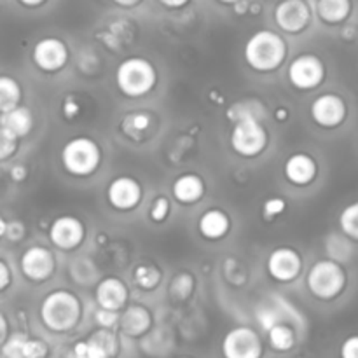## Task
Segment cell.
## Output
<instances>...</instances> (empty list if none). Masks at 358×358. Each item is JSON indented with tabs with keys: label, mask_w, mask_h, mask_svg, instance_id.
<instances>
[{
	"label": "cell",
	"mask_w": 358,
	"mask_h": 358,
	"mask_svg": "<svg viewBox=\"0 0 358 358\" xmlns=\"http://www.w3.org/2000/svg\"><path fill=\"white\" fill-rule=\"evenodd\" d=\"M83 304L76 294L69 290H55L48 294L41 304V320L49 331L69 332L79 324Z\"/></svg>",
	"instance_id": "obj_1"
},
{
	"label": "cell",
	"mask_w": 358,
	"mask_h": 358,
	"mask_svg": "<svg viewBox=\"0 0 358 358\" xmlns=\"http://www.w3.org/2000/svg\"><path fill=\"white\" fill-rule=\"evenodd\" d=\"M287 56L285 41L271 30L255 31L245 44V59L257 72H273Z\"/></svg>",
	"instance_id": "obj_2"
},
{
	"label": "cell",
	"mask_w": 358,
	"mask_h": 358,
	"mask_svg": "<svg viewBox=\"0 0 358 358\" xmlns=\"http://www.w3.org/2000/svg\"><path fill=\"white\" fill-rule=\"evenodd\" d=\"M156 70L150 62L143 58H128L117 66L115 83L122 94L138 98L149 93L156 84Z\"/></svg>",
	"instance_id": "obj_3"
},
{
	"label": "cell",
	"mask_w": 358,
	"mask_h": 358,
	"mask_svg": "<svg viewBox=\"0 0 358 358\" xmlns=\"http://www.w3.org/2000/svg\"><path fill=\"white\" fill-rule=\"evenodd\" d=\"M101 159L100 147L87 136H77L65 143L62 150L63 168L76 177H87L98 168Z\"/></svg>",
	"instance_id": "obj_4"
},
{
	"label": "cell",
	"mask_w": 358,
	"mask_h": 358,
	"mask_svg": "<svg viewBox=\"0 0 358 358\" xmlns=\"http://www.w3.org/2000/svg\"><path fill=\"white\" fill-rule=\"evenodd\" d=\"M346 285V275L341 264L332 259L318 261L308 273V289L318 299H334L343 292Z\"/></svg>",
	"instance_id": "obj_5"
},
{
	"label": "cell",
	"mask_w": 358,
	"mask_h": 358,
	"mask_svg": "<svg viewBox=\"0 0 358 358\" xmlns=\"http://www.w3.org/2000/svg\"><path fill=\"white\" fill-rule=\"evenodd\" d=\"M266 143H268V133L261 119L247 115L234 121V128L231 131V145L234 152L243 157H255L264 150Z\"/></svg>",
	"instance_id": "obj_6"
},
{
	"label": "cell",
	"mask_w": 358,
	"mask_h": 358,
	"mask_svg": "<svg viewBox=\"0 0 358 358\" xmlns=\"http://www.w3.org/2000/svg\"><path fill=\"white\" fill-rule=\"evenodd\" d=\"M224 358H262L264 346L262 339L252 327H234L222 341Z\"/></svg>",
	"instance_id": "obj_7"
},
{
	"label": "cell",
	"mask_w": 358,
	"mask_h": 358,
	"mask_svg": "<svg viewBox=\"0 0 358 358\" xmlns=\"http://www.w3.org/2000/svg\"><path fill=\"white\" fill-rule=\"evenodd\" d=\"M325 77V66L315 55H301L290 63L289 80L297 90H313Z\"/></svg>",
	"instance_id": "obj_8"
},
{
	"label": "cell",
	"mask_w": 358,
	"mask_h": 358,
	"mask_svg": "<svg viewBox=\"0 0 358 358\" xmlns=\"http://www.w3.org/2000/svg\"><path fill=\"white\" fill-rule=\"evenodd\" d=\"M55 255L44 247H30L21 255V271L31 282H45L55 273Z\"/></svg>",
	"instance_id": "obj_9"
},
{
	"label": "cell",
	"mask_w": 358,
	"mask_h": 358,
	"mask_svg": "<svg viewBox=\"0 0 358 358\" xmlns=\"http://www.w3.org/2000/svg\"><path fill=\"white\" fill-rule=\"evenodd\" d=\"M311 117L322 128H336L346 117V105L338 94H322L311 103Z\"/></svg>",
	"instance_id": "obj_10"
},
{
	"label": "cell",
	"mask_w": 358,
	"mask_h": 358,
	"mask_svg": "<svg viewBox=\"0 0 358 358\" xmlns=\"http://www.w3.org/2000/svg\"><path fill=\"white\" fill-rule=\"evenodd\" d=\"M49 240L62 250H73L84 240L83 222L70 215L58 217L49 227Z\"/></svg>",
	"instance_id": "obj_11"
},
{
	"label": "cell",
	"mask_w": 358,
	"mask_h": 358,
	"mask_svg": "<svg viewBox=\"0 0 358 358\" xmlns=\"http://www.w3.org/2000/svg\"><path fill=\"white\" fill-rule=\"evenodd\" d=\"M69 59V48L59 38H42L34 48V62L44 72L62 70Z\"/></svg>",
	"instance_id": "obj_12"
},
{
	"label": "cell",
	"mask_w": 358,
	"mask_h": 358,
	"mask_svg": "<svg viewBox=\"0 0 358 358\" xmlns=\"http://www.w3.org/2000/svg\"><path fill=\"white\" fill-rule=\"evenodd\" d=\"M310 7L304 0H285L276 7L275 20L282 30L289 34H297L304 30L310 23Z\"/></svg>",
	"instance_id": "obj_13"
},
{
	"label": "cell",
	"mask_w": 358,
	"mask_h": 358,
	"mask_svg": "<svg viewBox=\"0 0 358 358\" xmlns=\"http://www.w3.org/2000/svg\"><path fill=\"white\" fill-rule=\"evenodd\" d=\"M301 255L294 248H276L268 259V271L276 282H292L301 273Z\"/></svg>",
	"instance_id": "obj_14"
},
{
	"label": "cell",
	"mask_w": 358,
	"mask_h": 358,
	"mask_svg": "<svg viewBox=\"0 0 358 358\" xmlns=\"http://www.w3.org/2000/svg\"><path fill=\"white\" fill-rule=\"evenodd\" d=\"M107 199L115 210H133L142 199V187L129 177H117L107 189Z\"/></svg>",
	"instance_id": "obj_15"
},
{
	"label": "cell",
	"mask_w": 358,
	"mask_h": 358,
	"mask_svg": "<svg viewBox=\"0 0 358 358\" xmlns=\"http://www.w3.org/2000/svg\"><path fill=\"white\" fill-rule=\"evenodd\" d=\"M94 297H96L98 308H103V310L110 311H121L126 306V301H128V287L119 278L108 276V278L101 280L98 283Z\"/></svg>",
	"instance_id": "obj_16"
},
{
	"label": "cell",
	"mask_w": 358,
	"mask_h": 358,
	"mask_svg": "<svg viewBox=\"0 0 358 358\" xmlns=\"http://www.w3.org/2000/svg\"><path fill=\"white\" fill-rule=\"evenodd\" d=\"M119 325H121V331L126 336L140 338L152 325V315L142 304H133V306L126 308L122 315H119Z\"/></svg>",
	"instance_id": "obj_17"
},
{
	"label": "cell",
	"mask_w": 358,
	"mask_h": 358,
	"mask_svg": "<svg viewBox=\"0 0 358 358\" xmlns=\"http://www.w3.org/2000/svg\"><path fill=\"white\" fill-rule=\"evenodd\" d=\"M285 177L294 185H308L317 177V163L308 154H294L285 163Z\"/></svg>",
	"instance_id": "obj_18"
},
{
	"label": "cell",
	"mask_w": 358,
	"mask_h": 358,
	"mask_svg": "<svg viewBox=\"0 0 358 358\" xmlns=\"http://www.w3.org/2000/svg\"><path fill=\"white\" fill-rule=\"evenodd\" d=\"M231 227V220L222 210H208L199 217L198 229L206 240H220L227 234Z\"/></svg>",
	"instance_id": "obj_19"
},
{
	"label": "cell",
	"mask_w": 358,
	"mask_h": 358,
	"mask_svg": "<svg viewBox=\"0 0 358 358\" xmlns=\"http://www.w3.org/2000/svg\"><path fill=\"white\" fill-rule=\"evenodd\" d=\"M0 126L13 133L16 138L27 136L34 126V117L27 107H14L0 114Z\"/></svg>",
	"instance_id": "obj_20"
},
{
	"label": "cell",
	"mask_w": 358,
	"mask_h": 358,
	"mask_svg": "<svg viewBox=\"0 0 358 358\" xmlns=\"http://www.w3.org/2000/svg\"><path fill=\"white\" fill-rule=\"evenodd\" d=\"M205 192V184H203L201 178L198 175H182L175 180L173 184V196L178 203H184V205H191L196 203Z\"/></svg>",
	"instance_id": "obj_21"
},
{
	"label": "cell",
	"mask_w": 358,
	"mask_h": 358,
	"mask_svg": "<svg viewBox=\"0 0 358 358\" xmlns=\"http://www.w3.org/2000/svg\"><path fill=\"white\" fill-rule=\"evenodd\" d=\"M96 358H115L119 353V341L110 329H98L86 339Z\"/></svg>",
	"instance_id": "obj_22"
},
{
	"label": "cell",
	"mask_w": 358,
	"mask_h": 358,
	"mask_svg": "<svg viewBox=\"0 0 358 358\" xmlns=\"http://www.w3.org/2000/svg\"><path fill=\"white\" fill-rule=\"evenodd\" d=\"M318 16L325 23H341L348 17L352 10V2L350 0H318Z\"/></svg>",
	"instance_id": "obj_23"
},
{
	"label": "cell",
	"mask_w": 358,
	"mask_h": 358,
	"mask_svg": "<svg viewBox=\"0 0 358 358\" xmlns=\"http://www.w3.org/2000/svg\"><path fill=\"white\" fill-rule=\"evenodd\" d=\"M268 339L269 345L273 346V350L276 352H289V350L294 348L296 345V334H294V329L290 325L280 324L273 325L271 329L268 331Z\"/></svg>",
	"instance_id": "obj_24"
},
{
	"label": "cell",
	"mask_w": 358,
	"mask_h": 358,
	"mask_svg": "<svg viewBox=\"0 0 358 358\" xmlns=\"http://www.w3.org/2000/svg\"><path fill=\"white\" fill-rule=\"evenodd\" d=\"M21 98L20 84L13 77H0V114L17 107Z\"/></svg>",
	"instance_id": "obj_25"
},
{
	"label": "cell",
	"mask_w": 358,
	"mask_h": 358,
	"mask_svg": "<svg viewBox=\"0 0 358 358\" xmlns=\"http://www.w3.org/2000/svg\"><path fill=\"white\" fill-rule=\"evenodd\" d=\"M133 278H135V283L140 289L152 290L159 283L161 273L154 264H140L133 273Z\"/></svg>",
	"instance_id": "obj_26"
},
{
	"label": "cell",
	"mask_w": 358,
	"mask_h": 358,
	"mask_svg": "<svg viewBox=\"0 0 358 358\" xmlns=\"http://www.w3.org/2000/svg\"><path fill=\"white\" fill-rule=\"evenodd\" d=\"M339 226L341 231L352 240L358 241V201L346 206L339 215Z\"/></svg>",
	"instance_id": "obj_27"
},
{
	"label": "cell",
	"mask_w": 358,
	"mask_h": 358,
	"mask_svg": "<svg viewBox=\"0 0 358 358\" xmlns=\"http://www.w3.org/2000/svg\"><path fill=\"white\" fill-rule=\"evenodd\" d=\"M327 252L331 255L332 261L336 262H345L348 261L350 255H352V245L348 243V240L338 234H332L327 240Z\"/></svg>",
	"instance_id": "obj_28"
},
{
	"label": "cell",
	"mask_w": 358,
	"mask_h": 358,
	"mask_svg": "<svg viewBox=\"0 0 358 358\" xmlns=\"http://www.w3.org/2000/svg\"><path fill=\"white\" fill-rule=\"evenodd\" d=\"M28 336L16 332L9 338L7 336L6 343L2 345V357L3 358H23V345Z\"/></svg>",
	"instance_id": "obj_29"
},
{
	"label": "cell",
	"mask_w": 358,
	"mask_h": 358,
	"mask_svg": "<svg viewBox=\"0 0 358 358\" xmlns=\"http://www.w3.org/2000/svg\"><path fill=\"white\" fill-rule=\"evenodd\" d=\"M150 126V117L147 114H131L129 117H126L124 121V129L129 135H136V133L147 131Z\"/></svg>",
	"instance_id": "obj_30"
},
{
	"label": "cell",
	"mask_w": 358,
	"mask_h": 358,
	"mask_svg": "<svg viewBox=\"0 0 358 358\" xmlns=\"http://www.w3.org/2000/svg\"><path fill=\"white\" fill-rule=\"evenodd\" d=\"M257 320H259V324H261V327L264 329V331H269L273 325H276V324H280V322H282V315H280V311L276 310V308L261 306L257 310Z\"/></svg>",
	"instance_id": "obj_31"
},
{
	"label": "cell",
	"mask_w": 358,
	"mask_h": 358,
	"mask_svg": "<svg viewBox=\"0 0 358 358\" xmlns=\"http://www.w3.org/2000/svg\"><path fill=\"white\" fill-rule=\"evenodd\" d=\"M49 353L48 345L41 339L27 338L23 345V358H45Z\"/></svg>",
	"instance_id": "obj_32"
},
{
	"label": "cell",
	"mask_w": 358,
	"mask_h": 358,
	"mask_svg": "<svg viewBox=\"0 0 358 358\" xmlns=\"http://www.w3.org/2000/svg\"><path fill=\"white\" fill-rule=\"evenodd\" d=\"M287 208L285 199L282 198H269L268 201L262 205V215H264L266 220H273L278 215H282Z\"/></svg>",
	"instance_id": "obj_33"
},
{
	"label": "cell",
	"mask_w": 358,
	"mask_h": 358,
	"mask_svg": "<svg viewBox=\"0 0 358 358\" xmlns=\"http://www.w3.org/2000/svg\"><path fill=\"white\" fill-rule=\"evenodd\" d=\"M192 287H194V282L191 280V276L178 275L177 278L173 280V283H171V292H173V296H177L178 299H184V297H187L189 294L192 292Z\"/></svg>",
	"instance_id": "obj_34"
},
{
	"label": "cell",
	"mask_w": 358,
	"mask_h": 358,
	"mask_svg": "<svg viewBox=\"0 0 358 358\" xmlns=\"http://www.w3.org/2000/svg\"><path fill=\"white\" fill-rule=\"evenodd\" d=\"M17 138L0 126V159H7L16 150Z\"/></svg>",
	"instance_id": "obj_35"
},
{
	"label": "cell",
	"mask_w": 358,
	"mask_h": 358,
	"mask_svg": "<svg viewBox=\"0 0 358 358\" xmlns=\"http://www.w3.org/2000/svg\"><path fill=\"white\" fill-rule=\"evenodd\" d=\"M168 212H170V201H168L164 196H159V198L152 203V206H150L149 215L154 222H163V220L166 219Z\"/></svg>",
	"instance_id": "obj_36"
},
{
	"label": "cell",
	"mask_w": 358,
	"mask_h": 358,
	"mask_svg": "<svg viewBox=\"0 0 358 358\" xmlns=\"http://www.w3.org/2000/svg\"><path fill=\"white\" fill-rule=\"evenodd\" d=\"M94 318H96V324L100 325L101 329H112L114 325L119 324V313H117V311L103 310V308H98Z\"/></svg>",
	"instance_id": "obj_37"
},
{
	"label": "cell",
	"mask_w": 358,
	"mask_h": 358,
	"mask_svg": "<svg viewBox=\"0 0 358 358\" xmlns=\"http://www.w3.org/2000/svg\"><path fill=\"white\" fill-rule=\"evenodd\" d=\"M24 231L27 229H24V226L20 222V220H10V222H7L6 234H3V236H7L13 241H17L24 236Z\"/></svg>",
	"instance_id": "obj_38"
},
{
	"label": "cell",
	"mask_w": 358,
	"mask_h": 358,
	"mask_svg": "<svg viewBox=\"0 0 358 358\" xmlns=\"http://www.w3.org/2000/svg\"><path fill=\"white\" fill-rule=\"evenodd\" d=\"M341 358H358V336H352L343 343Z\"/></svg>",
	"instance_id": "obj_39"
},
{
	"label": "cell",
	"mask_w": 358,
	"mask_h": 358,
	"mask_svg": "<svg viewBox=\"0 0 358 358\" xmlns=\"http://www.w3.org/2000/svg\"><path fill=\"white\" fill-rule=\"evenodd\" d=\"M72 358H96V357H94L93 350L90 348L87 341H79L76 343V346H73Z\"/></svg>",
	"instance_id": "obj_40"
},
{
	"label": "cell",
	"mask_w": 358,
	"mask_h": 358,
	"mask_svg": "<svg viewBox=\"0 0 358 358\" xmlns=\"http://www.w3.org/2000/svg\"><path fill=\"white\" fill-rule=\"evenodd\" d=\"M63 114H65L66 119H73L79 114V105H77V101L73 98L65 100V103H63Z\"/></svg>",
	"instance_id": "obj_41"
},
{
	"label": "cell",
	"mask_w": 358,
	"mask_h": 358,
	"mask_svg": "<svg viewBox=\"0 0 358 358\" xmlns=\"http://www.w3.org/2000/svg\"><path fill=\"white\" fill-rule=\"evenodd\" d=\"M10 283V271L9 268L6 266V262L0 261V292H2L3 289H6L7 285Z\"/></svg>",
	"instance_id": "obj_42"
},
{
	"label": "cell",
	"mask_w": 358,
	"mask_h": 358,
	"mask_svg": "<svg viewBox=\"0 0 358 358\" xmlns=\"http://www.w3.org/2000/svg\"><path fill=\"white\" fill-rule=\"evenodd\" d=\"M10 177H13L16 182L24 180V177H27V168H24L23 164H16V166L10 170Z\"/></svg>",
	"instance_id": "obj_43"
},
{
	"label": "cell",
	"mask_w": 358,
	"mask_h": 358,
	"mask_svg": "<svg viewBox=\"0 0 358 358\" xmlns=\"http://www.w3.org/2000/svg\"><path fill=\"white\" fill-rule=\"evenodd\" d=\"M7 334H9V325H7L6 317H3V315L0 313V346H2L3 343H6Z\"/></svg>",
	"instance_id": "obj_44"
},
{
	"label": "cell",
	"mask_w": 358,
	"mask_h": 358,
	"mask_svg": "<svg viewBox=\"0 0 358 358\" xmlns=\"http://www.w3.org/2000/svg\"><path fill=\"white\" fill-rule=\"evenodd\" d=\"M275 115H276V119H278L280 122H285L287 117H289V110H287V108H283V107H280V108H276Z\"/></svg>",
	"instance_id": "obj_45"
},
{
	"label": "cell",
	"mask_w": 358,
	"mask_h": 358,
	"mask_svg": "<svg viewBox=\"0 0 358 358\" xmlns=\"http://www.w3.org/2000/svg\"><path fill=\"white\" fill-rule=\"evenodd\" d=\"M161 3H164V6L168 7H182L184 3H187L189 0H159Z\"/></svg>",
	"instance_id": "obj_46"
},
{
	"label": "cell",
	"mask_w": 358,
	"mask_h": 358,
	"mask_svg": "<svg viewBox=\"0 0 358 358\" xmlns=\"http://www.w3.org/2000/svg\"><path fill=\"white\" fill-rule=\"evenodd\" d=\"M115 3H119V6H135L136 2H140V0H114Z\"/></svg>",
	"instance_id": "obj_47"
},
{
	"label": "cell",
	"mask_w": 358,
	"mask_h": 358,
	"mask_svg": "<svg viewBox=\"0 0 358 358\" xmlns=\"http://www.w3.org/2000/svg\"><path fill=\"white\" fill-rule=\"evenodd\" d=\"M20 2H23L24 6H38V3H42L44 0H20Z\"/></svg>",
	"instance_id": "obj_48"
},
{
	"label": "cell",
	"mask_w": 358,
	"mask_h": 358,
	"mask_svg": "<svg viewBox=\"0 0 358 358\" xmlns=\"http://www.w3.org/2000/svg\"><path fill=\"white\" fill-rule=\"evenodd\" d=\"M6 226H7V222L2 219V215H0V238L6 234Z\"/></svg>",
	"instance_id": "obj_49"
},
{
	"label": "cell",
	"mask_w": 358,
	"mask_h": 358,
	"mask_svg": "<svg viewBox=\"0 0 358 358\" xmlns=\"http://www.w3.org/2000/svg\"><path fill=\"white\" fill-rule=\"evenodd\" d=\"M220 2H224V3H236V2H240V0H220Z\"/></svg>",
	"instance_id": "obj_50"
},
{
	"label": "cell",
	"mask_w": 358,
	"mask_h": 358,
	"mask_svg": "<svg viewBox=\"0 0 358 358\" xmlns=\"http://www.w3.org/2000/svg\"><path fill=\"white\" fill-rule=\"evenodd\" d=\"M178 358H189V357H178Z\"/></svg>",
	"instance_id": "obj_51"
},
{
	"label": "cell",
	"mask_w": 358,
	"mask_h": 358,
	"mask_svg": "<svg viewBox=\"0 0 358 358\" xmlns=\"http://www.w3.org/2000/svg\"><path fill=\"white\" fill-rule=\"evenodd\" d=\"M0 358H3V357H2V355H0Z\"/></svg>",
	"instance_id": "obj_52"
}]
</instances>
